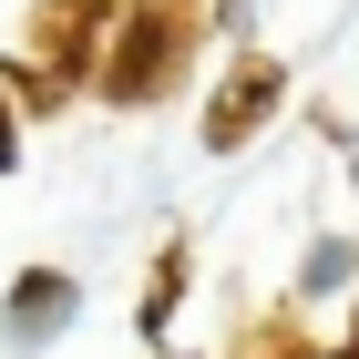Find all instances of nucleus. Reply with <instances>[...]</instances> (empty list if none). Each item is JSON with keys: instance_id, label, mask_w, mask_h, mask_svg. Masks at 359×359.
Segmentation results:
<instances>
[{"instance_id": "f03ea898", "label": "nucleus", "mask_w": 359, "mask_h": 359, "mask_svg": "<svg viewBox=\"0 0 359 359\" xmlns=\"http://www.w3.org/2000/svg\"><path fill=\"white\" fill-rule=\"evenodd\" d=\"M0 165H11V113H0Z\"/></svg>"}, {"instance_id": "f257e3e1", "label": "nucleus", "mask_w": 359, "mask_h": 359, "mask_svg": "<svg viewBox=\"0 0 359 359\" xmlns=\"http://www.w3.org/2000/svg\"><path fill=\"white\" fill-rule=\"evenodd\" d=\"M62 298H72L62 277H31V287H21V329H52V318H62Z\"/></svg>"}]
</instances>
